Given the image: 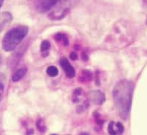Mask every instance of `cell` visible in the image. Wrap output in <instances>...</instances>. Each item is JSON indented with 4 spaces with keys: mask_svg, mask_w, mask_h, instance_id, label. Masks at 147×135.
I'll list each match as a JSON object with an SVG mask.
<instances>
[{
    "mask_svg": "<svg viewBox=\"0 0 147 135\" xmlns=\"http://www.w3.org/2000/svg\"><path fill=\"white\" fill-rule=\"evenodd\" d=\"M80 135H89L88 134H86V133H82V134H80Z\"/></svg>",
    "mask_w": 147,
    "mask_h": 135,
    "instance_id": "cell-18",
    "label": "cell"
},
{
    "mask_svg": "<svg viewBox=\"0 0 147 135\" xmlns=\"http://www.w3.org/2000/svg\"><path fill=\"white\" fill-rule=\"evenodd\" d=\"M27 72H28V69L25 67L21 68V69H18L17 71L15 72L14 74L12 76V81L13 82H17L19 81H20L21 79H22L24 77V75L27 74Z\"/></svg>",
    "mask_w": 147,
    "mask_h": 135,
    "instance_id": "cell-9",
    "label": "cell"
},
{
    "mask_svg": "<svg viewBox=\"0 0 147 135\" xmlns=\"http://www.w3.org/2000/svg\"><path fill=\"white\" fill-rule=\"evenodd\" d=\"M3 2L4 0H0V8H1V7L2 6V5H3Z\"/></svg>",
    "mask_w": 147,
    "mask_h": 135,
    "instance_id": "cell-17",
    "label": "cell"
},
{
    "mask_svg": "<svg viewBox=\"0 0 147 135\" xmlns=\"http://www.w3.org/2000/svg\"><path fill=\"white\" fill-rule=\"evenodd\" d=\"M124 131L123 124L120 122L112 121L108 126V132L111 135H121Z\"/></svg>",
    "mask_w": 147,
    "mask_h": 135,
    "instance_id": "cell-5",
    "label": "cell"
},
{
    "mask_svg": "<svg viewBox=\"0 0 147 135\" xmlns=\"http://www.w3.org/2000/svg\"><path fill=\"white\" fill-rule=\"evenodd\" d=\"M134 84L128 80H121L116 83L113 89V99L121 118H126L131 106Z\"/></svg>",
    "mask_w": 147,
    "mask_h": 135,
    "instance_id": "cell-1",
    "label": "cell"
},
{
    "mask_svg": "<svg viewBox=\"0 0 147 135\" xmlns=\"http://www.w3.org/2000/svg\"><path fill=\"white\" fill-rule=\"evenodd\" d=\"M89 97L93 102L97 104H101L105 101L104 94L100 91H92L89 94Z\"/></svg>",
    "mask_w": 147,
    "mask_h": 135,
    "instance_id": "cell-8",
    "label": "cell"
},
{
    "mask_svg": "<svg viewBox=\"0 0 147 135\" xmlns=\"http://www.w3.org/2000/svg\"><path fill=\"white\" fill-rule=\"evenodd\" d=\"M60 64L61 67L63 68V69L65 72L67 76H68L69 78H73L75 76L76 72H75L74 68L69 64L67 59L66 58H62L61 59Z\"/></svg>",
    "mask_w": 147,
    "mask_h": 135,
    "instance_id": "cell-6",
    "label": "cell"
},
{
    "mask_svg": "<svg viewBox=\"0 0 147 135\" xmlns=\"http://www.w3.org/2000/svg\"><path fill=\"white\" fill-rule=\"evenodd\" d=\"M59 0H32L33 7L38 13H43L52 9Z\"/></svg>",
    "mask_w": 147,
    "mask_h": 135,
    "instance_id": "cell-4",
    "label": "cell"
},
{
    "mask_svg": "<svg viewBox=\"0 0 147 135\" xmlns=\"http://www.w3.org/2000/svg\"><path fill=\"white\" fill-rule=\"evenodd\" d=\"M4 90H5V84L3 83L2 78H0V101H2V97H3Z\"/></svg>",
    "mask_w": 147,
    "mask_h": 135,
    "instance_id": "cell-15",
    "label": "cell"
},
{
    "mask_svg": "<svg viewBox=\"0 0 147 135\" xmlns=\"http://www.w3.org/2000/svg\"><path fill=\"white\" fill-rule=\"evenodd\" d=\"M92 73L90 70H83L80 73V81L88 82L92 80Z\"/></svg>",
    "mask_w": 147,
    "mask_h": 135,
    "instance_id": "cell-10",
    "label": "cell"
},
{
    "mask_svg": "<svg viewBox=\"0 0 147 135\" xmlns=\"http://www.w3.org/2000/svg\"><path fill=\"white\" fill-rule=\"evenodd\" d=\"M55 38V40H56V42H62L65 46H67L68 44V39L65 35L62 34V33H58V34H56Z\"/></svg>",
    "mask_w": 147,
    "mask_h": 135,
    "instance_id": "cell-13",
    "label": "cell"
},
{
    "mask_svg": "<svg viewBox=\"0 0 147 135\" xmlns=\"http://www.w3.org/2000/svg\"><path fill=\"white\" fill-rule=\"evenodd\" d=\"M37 128H38V131L40 132H44L46 130V126H45V123L42 120H38V121H37Z\"/></svg>",
    "mask_w": 147,
    "mask_h": 135,
    "instance_id": "cell-14",
    "label": "cell"
},
{
    "mask_svg": "<svg viewBox=\"0 0 147 135\" xmlns=\"http://www.w3.org/2000/svg\"><path fill=\"white\" fill-rule=\"evenodd\" d=\"M50 48V44L48 41L45 40L41 44V52L44 56H47L48 54V51Z\"/></svg>",
    "mask_w": 147,
    "mask_h": 135,
    "instance_id": "cell-11",
    "label": "cell"
},
{
    "mask_svg": "<svg viewBox=\"0 0 147 135\" xmlns=\"http://www.w3.org/2000/svg\"><path fill=\"white\" fill-rule=\"evenodd\" d=\"M12 15L11 13L5 11L0 13V33L5 29L9 23L12 21Z\"/></svg>",
    "mask_w": 147,
    "mask_h": 135,
    "instance_id": "cell-7",
    "label": "cell"
},
{
    "mask_svg": "<svg viewBox=\"0 0 147 135\" xmlns=\"http://www.w3.org/2000/svg\"><path fill=\"white\" fill-rule=\"evenodd\" d=\"M70 58L72 59V60H76L77 59V54L76 53V52H72V53L70 54Z\"/></svg>",
    "mask_w": 147,
    "mask_h": 135,
    "instance_id": "cell-16",
    "label": "cell"
},
{
    "mask_svg": "<svg viewBox=\"0 0 147 135\" xmlns=\"http://www.w3.org/2000/svg\"><path fill=\"white\" fill-rule=\"evenodd\" d=\"M28 28L27 26H18L8 30L2 40L4 50L6 52L14 50L28 35Z\"/></svg>",
    "mask_w": 147,
    "mask_h": 135,
    "instance_id": "cell-2",
    "label": "cell"
},
{
    "mask_svg": "<svg viewBox=\"0 0 147 135\" xmlns=\"http://www.w3.org/2000/svg\"><path fill=\"white\" fill-rule=\"evenodd\" d=\"M0 61H1V58H0Z\"/></svg>",
    "mask_w": 147,
    "mask_h": 135,
    "instance_id": "cell-20",
    "label": "cell"
},
{
    "mask_svg": "<svg viewBox=\"0 0 147 135\" xmlns=\"http://www.w3.org/2000/svg\"><path fill=\"white\" fill-rule=\"evenodd\" d=\"M47 74L50 77L57 76L59 74V69L55 66H50L47 69Z\"/></svg>",
    "mask_w": 147,
    "mask_h": 135,
    "instance_id": "cell-12",
    "label": "cell"
},
{
    "mask_svg": "<svg viewBox=\"0 0 147 135\" xmlns=\"http://www.w3.org/2000/svg\"><path fill=\"white\" fill-rule=\"evenodd\" d=\"M76 0H59L53 7L52 12L49 14V18L53 20H60L69 12Z\"/></svg>",
    "mask_w": 147,
    "mask_h": 135,
    "instance_id": "cell-3",
    "label": "cell"
},
{
    "mask_svg": "<svg viewBox=\"0 0 147 135\" xmlns=\"http://www.w3.org/2000/svg\"><path fill=\"white\" fill-rule=\"evenodd\" d=\"M52 135H57V134H52Z\"/></svg>",
    "mask_w": 147,
    "mask_h": 135,
    "instance_id": "cell-19",
    "label": "cell"
}]
</instances>
